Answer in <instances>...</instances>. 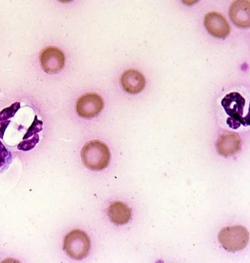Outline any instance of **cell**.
I'll return each mask as SVG.
<instances>
[{
    "label": "cell",
    "instance_id": "cell-1",
    "mask_svg": "<svg viewBox=\"0 0 250 263\" xmlns=\"http://www.w3.org/2000/svg\"><path fill=\"white\" fill-rule=\"evenodd\" d=\"M81 160L86 167L93 171L107 168L110 161V151L104 142L94 140L87 142L81 152Z\"/></svg>",
    "mask_w": 250,
    "mask_h": 263
},
{
    "label": "cell",
    "instance_id": "cell-2",
    "mask_svg": "<svg viewBox=\"0 0 250 263\" xmlns=\"http://www.w3.org/2000/svg\"><path fill=\"white\" fill-rule=\"evenodd\" d=\"M221 104L230 117L227 123L232 128H239L241 124L249 125V117H243L246 100L241 94L238 92L228 93L222 99Z\"/></svg>",
    "mask_w": 250,
    "mask_h": 263
},
{
    "label": "cell",
    "instance_id": "cell-3",
    "mask_svg": "<svg viewBox=\"0 0 250 263\" xmlns=\"http://www.w3.org/2000/svg\"><path fill=\"white\" fill-rule=\"evenodd\" d=\"M249 236L248 231L243 226L227 227L221 230L218 240L228 252H236L246 247Z\"/></svg>",
    "mask_w": 250,
    "mask_h": 263
},
{
    "label": "cell",
    "instance_id": "cell-4",
    "mask_svg": "<svg viewBox=\"0 0 250 263\" xmlns=\"http://www.w3.org/2000/svg\"><path fill=\"white\" fill-rule=\"evenodd\" d=\"M64 250L72 259L81 260L88 256L90 250V239L80 229H74L66 236Z\"/></svg>",
    "mask_w": 250,
    "mask_h": 263
},
{
    "label": "cell",
    "instance_id": "cell-5",
    "mask_svg": "<svg viewBox=\"0 0 250 263\" xmlns=\"http://www.w3.org/2000/svg\"><path fill=\"white\" fill-rule=\"evenodd\" d=\"M104 106V101L100 95L96 93H87L77 100L76 111L81 118H92L100 114Z\"/></svg>",
    "mask_w": 250,
    "mask_h": 263
},
{
    "label": "cell",
    "instance_id": "cell-6",
    "mask_svg": "<svg viewBox=\"0 0 250 263\" xmlns=\"http://www.w3.org/2000/svg\"><path fill=\"white\" fill-rule=\"evenodd\" d=\"M39 61L41 68L46 73H57L64 69L66 57L59 48L50 46L40 52Z\"/></svg>",
    "mask_w": 250,
    "mask_h": 263
},
{
    "label": "cell",
    "instance_id": "cell-7",
    "mask_svg": "<svg viewBox=\"0 0 250 263\" xmlns=\"http://www.w3.org/2000/svg\"><path fill=\"white\" fill-rule=\"evenodd\" d=\"M205 26L211 35L220 39H223L230 33V26L222 14L218 12H211L206 14Z\"/></svg>",
    "mask_w": 250,
    "mask_h": 263
},
{
    "label": "cell",
    "instance_id": "cell-8",
    "mask_svg": "<svg viewBox=\"0 0 250 263\" xmlns=\"http://www.w3.org/2000/svg\"><path fill=\"white\" fill-rule=\"evenodd\" d=\"M242 144V141L239 135L233 133H225L219 137L216 146L220 155L230 156L240 151Z\"/></svg>",
    "mask_w": 250,
    "mask_h": 263
},
{
    "label": "cell",
    "instance_id": "cell-9",
    "mask_svg": "<svg viewBox=\"0 0 250 263\" xmlns=\"http://www.w3.org/2000/svg\"><path fill=\"white\" fill-rule=\"evenodd\" d=\"M121 83L127 92L136 94L145 88L146 81L143 74L136 69H128L122 74Z\"/></svg>",
    "mask_w": 250,
    "mask_h": 263
},
{
    "label": "cell",
    "instance_id": "cell-10",
    "mask_svg": "<svg viewBox=\"0 0 250 263\" xmlns=\"http://www.w3.org/2000/svg\"><path fill=\"white\" fill-rule=\"evenodd\" d=\"M250 4L249 1H235L230 9L231 19L235 25L240 28L250 26Z\"/></svg>",
    "mask_w": 250,
    "mask_h": 263
},
{
    "label": "cell",
    "instance_id": "cell-11",
    "mask_svg": "<svg viewBox=\"0 0 250 263\" xmlns=\"http://www.w3.org/2000/svg\"><path fill=\"white\" fill-rule=\"evenodd\" d=\"M108 217L113 223L117 225H124L131 219V209L124 202L115 201L112 202L108 209Z\"/></svg>",
    "mask_w": 250,
    "mask_h": 263
},
{
    "label": "cell",
    "instance_id": "cell-12",
    "mask_svg": "<svg viewBox=\"0 0 250 263\" xmlns=\"http://www.w3.org/2000/svg\"><path fill=\"white\" fill-rule=\"evenodd\" d=\"M13 155L4 145L3 142L0 141V173L6 171L12 162Z\"/></svg>",
    "mask_w": 250,
    "mask_h": 263
},
{
    "label": "cell",
    "instance_id": "cell-13",
    "mask_svg": "<svg viewBox=\"0 0 250 263\" xmlns=\"http://www.w3.org/2000/svg\"><path fill=\"white\" fill-rule=\"evenodd\" d=\"M20 108V103H13L10 107H7L0 112V122L7 121L9 118H13Z\"/></svg>",
    "mask_w": 250,
    "mask_h": 263
},
{
    "label": "cell",
    "instance_id": "cell-14",
    "mask_svg": "<svg viewBox=\"0 0 250 263\" xmlns=\"http://www.w3.org/2000/svg\"><path fill=\"white\" fill-rule=\"evenodd\" d=\"M43 122L38 120L37 116H35V119L33 120L31 126L29 127L27 132H26L23 140L28 139L30 137L34 136L35 134H38V132L43 130Z\"/></svg>",
    "mask_w": 250,
    "mask_h": 263
},
{
    "label": "cell",
    "instance_id": "cell-15",
    "mask_svg": "<svg viewBox=\"0 0 250 263\" xmlns=\"http://www.w3.org/2000/svg\"><path fill=\"white\" fill-rule=\"evenodd\" d=\"M38 142H39V135L35 134L32 138L22 141L18 145V149L25 152L30 151L35 148Z\"/></svg>",
    "mask_w": 250,
    "mask_h": 263
},
{
    "label": "cell",
    "instance_id": "cell-16",
    "mask_svg": "<svg viewBox=\"0 0 250 263\" xmlns=\"http://www.w3.org/2000/svg\"><path fill=\"white\" fill-rule=\"evenodd\" d=\"M10 120H7V121L0 122V139L4 138V135L5 132L8 127L9 124H10Z\"/></svg>",
    "mask_w": 250,
    "mask_h": 263
}]
</instances>
